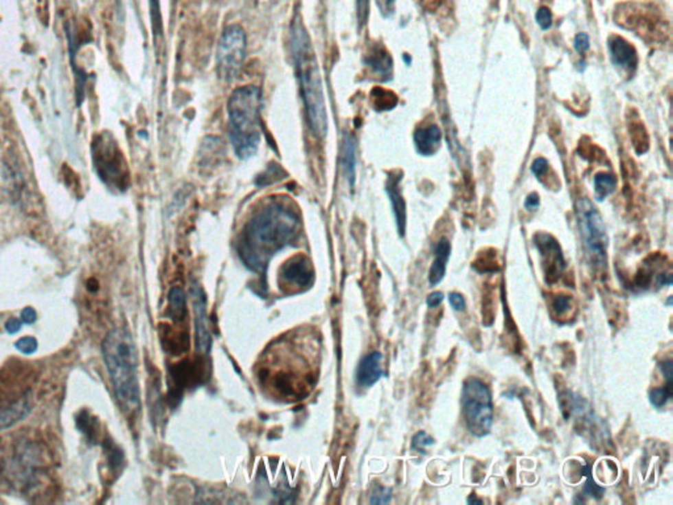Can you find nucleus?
Segmentation results:
<instances>
[{"label": "nucleus", "mask_w": 673, "mask_h": 505, "mask_svg": "<svg viewBox=\"0 0 673 505\" xmlns=\"http://www.w3.org/2000/svg\"><path fill=\"white\" fill-rule=\"evenodd\" d=\"M15 348L23 354H32L37 350L38 344L34 337H23L19 341H16Z\"/></svg>", "instance_id": "nucleus-28"}, {"label": "nucleus", "mask_w": 673, "mask_h": 505, "mask_svg": "<svg viewBox=\"0 0 673 505\" xmlns=\"http://www.w3.org/2000/svg\"><path fill=\"white\" fill-rule=\"evenodd\" d=\"M569 302H571V298L567 296V295H558L554 302H552V308L555 311L556 315L562 316L564 315L567 311L569 309Z\"/></svg>", "instance_id": "nucleus-31"}, {"label": "nucleus", "mask_w": 673, "mask_h": 505, "mask_svg": "<svg viewBox=\"0 0 673 505\" xmlns=\"http://www.w3.org/2000/svg\"><path fill=\"white\" fill-rule=\"evenodd\" d=\"M36 320H37V313H36V311L32 306H27L21 312V322H23V324H33Z\"/></svg>", "instance_id": "nucleus-38"}, {"label": "nucleus", "mask_w": 673, "mask_h": 505, "mask_svg": "<svg viewBox=\"0 0 673 505\" xmlns=\"http://www.w3.org/2000/svg\"><path fill=\"white\" fill-rule=\"evenodd\" d=\"M47 454L44 445L30 438L17 440L0 462V476L21 492L37 487L45 475Z\"/></svg>", "instance_id": "nucleus-6"}, {"label": "nucleus", "mask_w": 673, "mask_h": 505, "mask_svg": "<svg viewBox=\"0 0 673 505\" xmlns=\"http://www.w3.org/2000/svg\"><path fill=\"white\" fill-rule=\"evenodd\" d=\"M617 187V179L611 172H598L595 177V195L598 201L606 199Z\"/></svg>", "instance_id": "nucleus-23"}, {"label": "nucleus", "mask_w": 673, "mask_h": 505, "mask_svg": "<svg viewBox=\"0 0 673 505\" xmlns=\"http://www.w3.org/2000/svg\"><path fill=\"white\" fill-rule=\"evenodd\" d=\"M547 170H549V162L545 158H536V161L533 162V165H532L533 174L536 175V178H539V179L547 172Z\"/></svg>", "instance_id": "nucleus-34"}, {"label": "nucleus", "mask_w": 673, "mask_h": 505, "mask_svg": "<svg viewBox=\"0 0 673 505\" xmlns=\"http://www.w3.org/2000/svg\"><path fill=\"white\" fill-rule=\"evenodd\" d=\"M306 341L284 338L267 352L258 371L262 387L276 399L297 401L304 398L316 381V359Z\"/></svg>", "instance_id": "nucleus-2"}, {"label": "nucleus", "mask_w": 673, "mask_h": 505, "mask_svg": "<svg viewBox=\"0 0 673 505\" xmlns=\"http://www.w3.org/2000/svg\"><path fill=\"white\" fill-rule=\"evenodd\" d=\"M442 141V132L437 125L418 128L414 132V145L417 152L422 155H433L438 150Z\"/></svg>", "instance_id": "nucleus-19"}, {"label": "nucleus", "mask_w": 673, "mask_h": 505, "mask_svg": "<svg viewBox=\"0 0 673 505\" xmlns=\"http://www.w3.org/2000/svg\"><path fill=\"white\" fill-rule=\"evenodd\" d=\"M448 302L450 304L453 306L454 311L457 312H461L466 309V300L463 298V295H460L459 292H451L448 295Z\"/></svg>", "instance_id": "nucleus-35"}, {"label": "nucleus", "mask_w": 673, "mask_h": 505, "mask_svg": "<svg viewBox=\"0 0 673 505\" xmlns=\"http://www.w3.org/2000/svg\"><path fill=\"white\" fill-rule=\"evenodd\" d=\"M262 93L257 86L238 87L228 102L229 136L236 154L249 159L257 153L262 137Z\"/></svg>", "instance_id": "nucleus-5"}, {"label": "nucleus", "mask_w": 673, "mask_h": 505, "mask_svg": "<svg viewBox=\"0 0 673 505\" xmlns=\"http://www.w3.org/2000/svg\"><path fill=\"white\" fill-rule=\"evenodd\" d=\"M660 368H661L660 370H661V372H663V375H664V378H665V381H667V384H672V361H670V359H668V361L663 362Z\"/></svg>", "instance_id": "nucleus-37"}, {"label": "nucleus", "mask_w": 673, "mask_h": 505, "mask_svg": "<svg viewBox=\"0 0 673 505\" xmlns=\"http://www.w3.org/2000/svg\"><path fill=\"white\" fill-rule=\"evenodd\" d=\"M368 10H369V0H356V14L361 27L365 25L367 21Z\"/></svg>", "instance_id": "nucleus-32"}, {"label": "nucleus", "mask_w": 673, "mask_h": 505, "mask_svg": "<svg viewBox=\"0 0 673 505\" xmlns=\"http://www.w3.org/2000/svg\"><path fill=\"white\" fill-rule=\"evenodd\" d=\"M444 295L442 292H431L426 298V304H428L429 308H435L444 302Z\"/></svg>", "instance_id": "nucleus-36"}, {"label": "nucleus", "mask_w": 673, "mask_h": 505, "mask_svg": "<svg viewBox=\"0 0 673 505\" xmlns=\"http://www.w3.org/2000/svg\"><path fill=\"white\" fill-rule=\"evenodd\" d=\"M372 100H374V107L378 111L392 109L398 103V98L395 96L393 92L387 91L380 87H376L372 91Z\"/></svg>", "instance_id": "nucleus-24"}, {"label": "nucleus", "mask_w": 673, "mask_h": 505, "mask_svg": "<svg viewBox=\"0 0 673 505\" xmlns=\"http://www.w3.org/2000/svg\"><path fill=\"white\" fill-rule=\"evenodd\" d=\"M461 407L471 434L487 436L493 425V401L488 385L480 379H468L463 385Z\"/></svg>", "instance_id": "nucleus-7"}, {"label": "nucleus", "mask_w": 673, "mask_h": 505, "mask_svg": "<svg viewBox=\"0 0 673 505\" xmlns=\"http://www.w3.org/2000/svg\"><path fill=\"white\" fill-rule=\"evenodd\" d=\"M609 54L612 62L619 69L634 73L638 66V54L635 47L625 38L613 36L609 38Z\"/></svg>", "instance_id": "nucleus-14"}, {"label": "nucleus", "mask_w": 673, "mask_h": 505, "mask_svg": "<svg viewBox=\"0 0 673 505\" xmlns=\"http://www.w3.org/2000/svg\"><path fill=\"white\" fill-rule=\"evenodd\" d=\"M467 503H468V504H472V503H474V504H483V502H481V500H477V499L475 497V495H471V497L467 500Z\"/></svg>", "instance_id": "nucleus-42"}, {"label": "nucleus", "mask_w": 673, "mask_h": 505, "mask_svg": "<svg viewBox=\"0 0 673 505\" xmlns=\"http://www.w3.org/2000/svg\"><path fill=\"white\" fill-rule=\"evenodd\" d=\"M32 407H33L32 392L10 404L0 405V430L11 428L16 423L24 420L31 412Z\"/></svg>", "instance_id": "nucleus-16"}, {"label": "nucleus", "mask_w": 673, "mask_h": 505, "mask_svg": "<svg viewBox=\"0 0 673 505\" xmlns=\"http://www.w3.org/2000/svg\"><path fill=\"white\" fill-rule=\"evenodd\" d=\"M300 228V218L287 203L271 200L254 214L242 230L237 250L246 267L263 273L277 251L290 245Z\"/></svg>", "instance_id": "nucleus-1"}, {"label": "nucleus", "mask_w": 673, "mask_h": 505, "mask_svg": "<svg viewBox=\"0 0 673 505\" xmlns=\"http://www.w3.org/2000/svg\"><path fill=\"white\" fill-rule=\"evenodd\" d=\"M431 445H434V438L428 434L426 431H418L412 440V449L414 451L417 453H422L425 454L426 453V449L430 447Z\"/></svg>", "instance_id": "nucleus-26"}, {"label": "nucleus", "mask_w": 673, "mask_h": 505, "mask_svg": "<svg viewBox=\"0 0 673 505\" xmlns=\"http://www.w3.org/2000/svg\"><path fill=\"white\" fill-rule=\"evenodd\" d=\"M536 245L538 246L543 263L546 266V276L549 282L556 280L562 274V270L566 267V262L563 260L562 250L559 244L551 237L550 234L539 233L536 236Z\"/></svg>", "instance_id": "nucleus-13"}, {"label": "nucleus", "mask_w": 673, "mask_h": 505, "mask_svg": "<svg viewBox=\"0 0 673 505\" xmlns=\"http://www.w3.org/2000/svg\"><path fill=\"white\" fill-rule=\"evenodd\" d=\"M23 326V322L19 320V319H11L10 322L5 324V330L10 333V335H15L17 333Z\"/></svg>", "instance_id": "nucleus-39"}, {"label": "nucleus", "mask_w": 673, "mask_h": 505, "mask_svg": "<svg viewBox=\"0 0 673 505\" xmlns=\"http://www.w3.org/2000/svg\"><path fill=\"white\" fill-rule=\"evenodd\" d=\"M392 497V491L387 487H378L372 492L369 503L371 504H388Z\"/></svg>", "instance_id": "nucleus-29"}, {"label": "nucleus", "mask_w": 673, "mask_h": 505, "mask_svg": "<svg viewBox=\"0 0 673 505\" xmlns=\"http://www.w3.org/2000/svg\"><path fill=\"white\" fill-rule=\"evenodd\" d=\"M313 282V267L306 256H295L279 271V283L287 292L303 291Z\"/></svg>", "instance_id": "nucleus-11"}, {"label": "nucleus", "mask_w": 673, "mask_h": 505, "mask_svg": "<svg viewBox=\"0 0 673 505\" xmlns=\"http://www.w3.org/2000/svg\"><path fill=\"white\" fill-rule=\"evenodd\" d=\"M93 162L103 181H107L120 190L126 187L129 179L128 166L125 165L123 154L120 153L112 138H102L99 141V145H96V154H93Z\"/></svg>", "instance_id": "nucleus-10"}, {"label": "nucleus", "mask_w": 673, "mask_h": 505, "mask_svg": "<svg viewBox=\"0 0 673 505\" xmlns=\"http://www.w3.org/2000/svg\"><path fill=\"white\" fill-rule=\"evenodd\" d=\"M382 352H372L366 355L356 368V383L361 388H369L383 377Z\"/></svg>", "instance_id": "nucleus-15"}, {"label": "nucleus", "mask_w": 673, "mask_h": 505, "mask_svg": "<svg viewBox=\"0 0 673 505\" xmlns=\"http://www.w3.org/2000/svg\"><path fill=\"white\" fill-rule=\"evenodd\" d=\"M672 384H667L661 388H654L650 391V401L655 408H663L670 399L672 398Z\"/></svg>", "instance_id": "nucleus-25"}, {"label": "nucleus", "mask_w": 673, "mask_h": 505, "mask_svg": "<svg viewBox=\"0 0 673 505\" xmlns=\"http://www.w3.org/2000/svg\"><path fill=\"white\" fill-rule=\"evenodd\" d=\"M168 315L174 322H182L185 315V293L183 289L175 286L168 293Z\"/></svg>", "instance_id": "nucleus-22"}, {"label": "nucleus", "mask_w": 673, "mask_h": 505, "mask_svg": "<svg viewBox=\"0 0 673 505\" xmlns=\"http://www.w3.org/2000/svg\"><path fill=\"white\" fill-rule=\"evenodd\" d=\"M387 194L391 200L393 214L396 218V225H398V234L404 237L405 229H407V204L402 198V194L400 191V177L396 174L389 175L387 184H385Z\"/></svg>", "instance_id": "nucleus-17"}, {"label": "nucleus", "mask_w": 673, "mask_h": 505, "mask_svg": "<svg viewBox=\"0 0 673 505\" xmlns=\"http://www.w3.org/2000/svg\"><path fill=\"white\" fill-rule=\"evenodd\" d=\"M573 45H575V50H576L578 53H580V54L586 53V52L589 50V47H591L588 34H585V33H579V34L575 37V43H573Z\"/></svg>", "instance_id": "nucleus-33"}, {"label": "nucleus", "mask_w": 673, "mask_h": 505, "mask_svg": "<svg viewBox=\"0 0 673 505\" xmlns=\"http://www.w3.org/2000/svg\"><path fill=\"white\" fill-rule=\"evenodd\" d=\"M103 354L120 408L125 414H136L141 408V392L137 350L130 333L123 328L111 330L103 342Z\"/></svg>", "instance_id": "nucleus-3"}, {"label": "nucleus", "mask_w": 673, "mask_h": 505, "mask_svg": "<svg viewBox=\"0 0 673 505\" xmlns=\"http://www.w3.org/2000/svg\"><path fill=\"white\" fill-rule=\"evenodd\" d=\"M525 207L529 210V211H534L538 207H539V195L538 194H530L527 198H526V201H525Z\"/></svg>", "instance_id": "nucleus-40"}, {"label": "nucleus", "mask_w": 673, "mask_h": 505, "mask_svg": "<svg viewBox=\"0 0 673 505\" xmlns=\"http://www.w3.org/2000/svg\"><path fill=\"white\" fill-rule=\"evenodd\" d=\"M365 62L376 76L382 77L384 80H388L392 77V58L389 53H387L383 47H374V50L366 56Z\"/></svg>", "instance_id": "nucleus-20"}, {"label": "nucleus", "mask_w": 673, "mask_h": 505, "mask_svg": "<svg viewBox=\"0 0 673 505\" xmlns=\"http://www.w3.org/2000/svg\"><path fill=\"white\" fill-rule=\"evenodd\" d=\"M342 146H343L342 148L343 174L352 186L354 181H355V162H356V159H355V139L350 135L345 136Z\"/></svg>", "instance_id": "nucleus-21"}, {"label": "nucleus", "mask_w": 673, "mask_h": 505, "mask_svg": "<svg viewBox=\"0 0 673 505\" xmlns=\"http://www.w3.org/2000/svg\"><path fill=\"white\" fill-rule=\"evenodd\" d=\"M395 1H396V0H378V4L380 5V10H382V12L384 14V15H388L389 12H392Z\"/></svg>", "instance_id": "nucleus-41"}, {"label": "nucleus", "mask_w": 673, "mask_h": 505, "mask_svg": "<svg viewBox=\"0 0 673 505\" xmlns=\"http://www.w3.org/2000/svg\"><path fill=\"white\" fill-rule=\"evenodd\" d=\"M582 245L589 263L601 270L606 266L608 236L601 214L595 204L588 199H580L576 204Z\"/></svg>", "instance_id": "nucleus-8"}, {"label": "nucleus", "mask_w": 673, "mask_h": 505, "mask_svg": "<svg viewBox=\"0 0 673 505\" xmlns=\"http://www.w3.org/2000/svg\"><path fill=\"white\" fill-rule=\"evenodd\" d=\"M536 23L543 30V31H547L550 30L551 25H552V12L547 7H540L538 11H536Z\"/></svg>", "instance_id": "nucleus-30"}, {"label": "nucleus", "mask_w": 673, "mask_h": 505, "mask_svg": "<svg viewBox=\"0 0 673 505\" xmlns=\"http://www.w3.org/2000/svg\"><path fill=\"white\" fill-rule=\"evenodd\" d=\"M191 296H192L194 322H195V335H196V349L201 354H207L209 352L212 344L208 315H207V298L204 290L198 283L191 284Z\"/></svg>", "instance_id": "nucleus-12"}, {"label": "nucleus", "mask_w": 673, "mask_h": 505, "mask_svg": "<svg viewBox=\"0 0 673 505\" xmlns=\"http://www.w3.org/2000/svg\"><path fill=\"white\" fill-rule=\"evenodd\" d=\"M584 475H586L588 480H586V484L584 486V490H582V492H584L585 495H588V496H592V497H595V499H600V497L604 495L605 490H604V487H600V486L597 484L596 482L593 480V478H592V475H591V467H589V466H586V467L584 469Z\"/></svg>", "instance_id": "nucleus-27"}, {"label": "nucleus", "mask_w": 673, "mask_h": 505, "mask_svg": "<svg viewBox=\"0 0 673 505\" xmlns=\"http://www.w3.org/2000/svg\"><path fill=\"white\" fill-rule=\"evenodd\" d=\"M246 56V33L242 27H227L216 52V71L223 80L231 82L238 77Z\"/></svg>", "instance_id": "nucleus-9"}, {"label": "nucleus", "mask_w": 673, "mask_h": 505, "mask_svg": "<svg viewBox=\"0 0 673 505\" xmlns=\"http://www.w3.org/2000/svg\"><path fill=\"white\" fill-rule=\"evenodd\" d=\"M291 46L310 129L317 137H325L328 131V117L322 90L321 73L310 44V38L303 23L299 20H296L292 25Z\"/></svg>", "instance_id": "nucleus-4"}, {"label": "nucleus", "mask_w": 673, "mask_h": 505, "mask_svg": "<svg viewBox=\"0 0 673 505\" xmlns=\"http://www.w3.org/2000/svg\"><path fill=\"white\" fill-rule=\"evenodd\" d=\"M434 260L429 270V283L430 286H437L442 282L446 274L447 262L451 256V244L447 238H441L434 246Z\"/></svg>", "instance_id": "nucleus-18"}]
</instances>
